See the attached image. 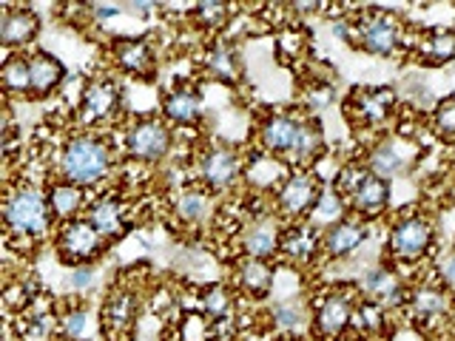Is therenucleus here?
I'll use <instances>...</instances> for the list:
<instances>
[{"mask_svg":"<svg viewBox=\"0 0 455 341\" xmlns=\"http://www.w3.org/2000/svg\"><path fill=\"white\" fill-rule=\"evenodd\" d=\"M117 174V148L106 134L75 131L57 148V179H66L83 191H103Z\"/></svg>","mask_w":455,"mask_h":341,"instance_id":"nucleus-1","label":"nucleus"},{"mask_svg":"<svg viewBox=\"0 0 455 341\" xmlns=\"http://www.w3.org/2000/svg\"><path fill=\"white\" fill-rule=\"evenodd\" d=\"M54 227L46 188L26 179L9 185L4 194V231L12 245L20 250L37 248L54 236Z\"/></svg>","mask_w":455,"mask_h":341,"instance_id":"nucleus-2","label":"nucleus"},{"mask_svg":"<svg viewBox=\"0 0 455 341\" xmlns=\"http://www.w3.org/2000/svg\"><path fill=\"white\" fill-rule=\"evenodd\" d=\"M438 242L435 217L427 210H402L390 219L384 231V262L410 276V270H419L430 262Z\"/></svg>","mask_w":455,"mask_h":341,"instance_id":"nucleus-3","label":"nucleus"},{"mask_svg":"<svg viewBox=\"0 0 455 341\" xmlns=\"http://www.w3.org/2000/svg\"><path fill=\"white\" fill-rule=\"evenodd\" d=\"M353 18H355V52L370 57H384V60H393V57L410 52L407 23L395 12L367 6L359 14H353Z\"/></svg>","mask_w":455,"mask_h":341,"instance_id":"nucleus-4","label":"nucleus"},{"mask_svg":"<svg viewBox=\"0 0 455 341\" xmlns=\"http://www.w3.org/2000/svg\"><path fill=\"white\" fill-rule=\"evenodd\" d=\"M359 302L355 284H331L310 298V336L316 341H345L353 336V313Z\"/></svg>","mask_w":455,"mask_h":341,"instance_id":"nucleus-5","label":"nucleus"},{"mask_svg":"<svg viewBox=\"0 0 455 341\" xmlns=\"http://www.w3.org/2000/svg\"><path fill=\"white\" fill-rule=\"evenodd\" d=\"M404 316L421 333H441L452 324L455 296L433 274L427 279H416L410 282Z\"/></svg>","mask_w":455,"mask_h":341,"instance_id":"nucleus-6","label":"nucleus"},{"mask_svg":"<svg viewBox=\"0 0 455 341\" xmlns=\"http://www.w3.org/2000/svg\"><path fill=\"white\" fill-rule=\"evenodd\" d=\"M196 185L213 196L236 194L245 185V154L228 142H208L196 154Z\"/></svg>","mask_w":455,"mask_h":341,"instance_id":"nucleus-7","label":"nucleus"},{"mask_svg":"<svg viewBox=\"0 0 455 341\" xmlns=\"http://www.w3.org/2000/svg\"><path fill=\"white\" fill-rule=\"evenodd\" d=\"M120 148L134 165H160L174 151V128L160 114H142L123 128Z\"/></svg>","mask_w":455,"mask_h":341,"instance_id":"nucleus-8","label":"nucleus"},{"mask_svg":"<svg viewBox=\"0 0 455 341\" xmlns=\"http://www.w3.org/2000/svg\"><path fill=\"white\" fill-rule=\"evenodd\" d=\"M123 103H125L123 85H120V80H114V75L92 77L83 85V91L77 97V106H75L77 131L103 134L106 125L120 123Z\"/></svg>","mask_w":455,"mask_h":341,"instance_id":"nucleus-9","label":"nucleus"},{"mask_svg":"<svg viewBox=\"0 0 455 341\" xmlns=\"http://www.w3.org/2000/svg\"><path fill=\"white\" fill-rule=\"evenodd\" d=\"M398 108H402V99H398L395 85H359L345 99L347 120L379 137L387 134V128L395 123Z\"/></svg>","mask_w":455,"mask_h":341,"instance_id":"nucleus-10","label":"nucleus"},{"mask_svg":"<svg viewBox=\"0 0 455 341\" xmlns=\"http://www.w3.org/2000/svg\"><path fill=\"white\" fill-rule=\"evenodd\" d=\"M52 245L60 265H66L68 270L77 267H94L103 256L108 253L111 242L97 231V227L89 219H71L54 227Z\"/></svg>","mask_w":455,"mask_h":341,"instance_id":"nucleus-11","label":"nucleus"},{"mask_svg":"<svg viewBox=\"0 0 455 341\" xmlns=\"http://www.w3.org/2000/svg\"><path fill=\"white\" fill-rule=\"evenodd\" d=\"M324 188V179L316 170H291L284 182L270 196V208L282 219V225L307 222L313 208L319 202V194Z\"/></svg>","mask_w":455,"mask_h":341,"instance_id":"nucleus-12","label":"nucleus"},{"mask_svg":"<svg viewBox=\"0 0 455 341\" xmlns=\"http://www.w3.org/2000/svg\"><path fill=\"white\" fill-rule=\"evenodd\" d=\"M355 290H359L362 298H370L376 302L379 307H384L390 316H404V307H407V293H410V279L395 270L390 262H376L364 267L359 279L353 282Z\"/></svg>","mask_w":455,"mask_h":341,"instance_id":"nucleus-13","label":"nucleus"},{"mask_svg":"<svg viewBox=\"0 0 455 341\" xmlns=\"http://www.w3.org/2000/svg\"><path fill=\"white\" fill-rule=\"evenodd\" d=\"M146 307V298L140 290L128 288V284H117L111 288L100 305V333L106 341H128L137 330V321Z\"/></svg>","mask_w":455,"mask_h":341,"instance_id":"nucleus-14","label":"nucleus"},{"mask_svg":"<svg viewBox=\"0 0 455 341\" xmlns=\"http://www.w3.org/2000/svg\"><path fill=\"white\" fill-rule=\"evenodd\" d=\"M305 114L293 111H267L256 125V148L276 156L282 163H291L296 151V142L302 137L305 128Z\"/></svg>","mask_w":455,"mask_h":341,"instance_id":"nucleus-15","label":"nucleus"},{"mask_svg":"<svg viewBox=\"0 0 455 341\" xmlns=\"http://www.w3.org/2000/svg\"><path fill=\"white\" fill-rule=\"evenodd\" d=\"M373 239V225L350 217L322 231V262H347Z\"/></svg>","mask_w":455,"mask_h":341,"instance_id":"nucleus-16","label":"nucleus"},{"mask_svg":"<svg viewBox=\"0 0 455 341\" xmlns=\"http://www.w3.org/2000/svg\"><path fill=\"white\" fill-rule=\"evenodd\" d=\"M111 63L114 68L125 77H137V80H154L156 77V52L146 37H132V35H120L111 40Z\"/></svg>","mask_w":455,"mask_h":341,"instance_id":"nucleus-17","label":"nucleus"},{"mask_svg":"<svg viewBox=\"0 0 455 341\" xmlns=\"http://www.w3.org/2000/svg\"><path fill=\"white\" fill-rule=\"evenodd\" d=\"M231 288L236 290L239 298H248V302H265V298L274 293L276 284V262H265V259H251V256H239L231 270Z\"/></svg>","mask_w":455,"mask_h":341,"instance_id":"nucleus-18","label":"nucleus"},{"mask_svg":"<svg viewBox=\"0 0 455 341\" xmlns=\"http://www.w3.org/2000/svg\"><path fill=\"white\" fill-rule=\"evenodd\" d=\"M347 205H350L353 217H359V219H364L370 225L381 222L384 217H387L390 205H393V182L373 177L367 170V174L359 179V185L350 191Z\"/></svg>","mask_w":455,"mask_h":341,"instance_id":"nucleus-19","label":"nucleus"},{"mask_svg":"<svg viewBox=\"0 0 455 341\" xmlns=\"http://www.w3.org/2000/svg\"><path fill=\"white\" fill-rule=\"evenodd\" d=\"M282 231H284V225L276 213H267L262 219L248 222L239 231V256L276 262L282 250Z\"/></svg>","mask_w":455,"mask_h":341,"instance_id":"nucleus-20","label":"nucleus"},{"mask_svg":"<svg viewBox=\"0 0 455 341\" xmlns=\"http://www.w3.org/2000/svg\"><path fill=\"white\" fill-rule=\"evenodd\" d=\"M279 259L293 267H316L322 262V231L310 222L284 225Z\"/></svg>","mask_w":455,"mask_h":341,"instance_id":"nucleus-21","label":"nucleus"},{"mask_svg":"<svg viewBox=\"0 0 455 341\" xmlns=\"http://www.w3.org/2000/svg\"><path fill=\"white\" fill-rule=\"evenodd\" d=\"M199 66H203V75L208 80H217L222 85H236V83H242V75H245L239 49H236V40H228L222 35L211 37L203 46Z\"/></svg>","mask_w":455,"mask_h":341,"instance_id":"nucleus-22","label":"nucleus"},{"mask_svg":"<svg viewBox=\"0 0 455 341\" xmlns=\"http://www.w3.org/2000/svg\"><path fill=\"white\" fill-rule=\"evenodd\" d=\"M410 54L427 68H447L455 63V26H427L412 35Z\"/></svg>","mask_w":455,"mask_h":341,"instance_id":"nucleus-23","label":"nucleus"},{"mask_svg":"<svg viewBox=\"0 0 455 341\" xmlns=\"http://www.w3.org/2000/svg\"><path fill=\"white\" fill-rule=\"evenodd\" d=\"M40 35V14L32 6H4L0 14V46L6 54H26Z\"/></svg>","mask_w":455,"mask_h":341,"instance_id":"nucleus-24","label":"nucleus"},{"mask_svg":"<svg viewBox=\"0 0 455 341\" xmlns=\"http://www.w3.org/2000/svg\"><path fill=\"white\" fill-rule=\"evenodd\" d=\"M85 219H89L108 242L123 239L128 231H132V217H128L125 199L111 194V191L92 196L89 210H85Z\"/></svg>","mask_w":455,"mask_h":341,"instance_id":"nucleus-25","label":"nucleus"},{"mask_svg":"<svg viewBox=\"0 0 455 341\" xmlns=\"http://www.w3.org/2000/svg\"><path fill=\"white\" fill-rule=\"evenodd\" d=\"M364 168L370 170L373 177H381L387 182H395L398 177L407 174L410 168V156L404 154V142L398 137L384 134L379 137L373 146H367L364 156H362Z\"/></svg>","mask_w":455,"mask_h":341,"instance_id":"nucleus-26","label":"nucleus"},{"mask_svg":"<svg viewBox=\"0 0 455 341\" xmlns=\"http://www.w3.org/2000/svg\"><path fill=\"white\" fill-rule=\"evenodd\" d=\"M171 217L185 227H203L217 217V196L203 185H185L171 199Z\"/></svg>","mask_w":455,"mask_h":341,"instance_id":"nucleus-27","label":"nucleus"},{"mask_svg":"<svg viewBox=\"0 0 455 341\" xmlns=\"http://www.w3.org/2000/svg\"><path fill=\"white\" fill-rule=\"evenodd\" d=\"M160 117L174 128H196L203 123V94L191 85H177V89H171L163 94V103H160Z\"/></svg>","mask_w":455,"mask_h":341,"instance_id":"nucleus-28","label":"nucleus"},{"mask_svg":"<svg viewBox=\"0 0 455 341\" xmlns=\"http://www.w3.org/2000/svg\"><path fill=\"white\" fill-rule=\"evenodd\" d=\"M46 199H49V210L54 225H63L71 219H83L85 210H89L92 194L77 188L66 179H49L46 182Z\"/></svg>","mask_w":455,"mask_h":341,"instance_id":"nucleus-29","label":"nucleus"},{"mask_svg":"<svg viewBox=\"0 0 455 341\" xmlns=\"http://www.w3.org/2000/svg\"><path fill=\"white\" fill-rule=\"evenodd\" d=\"M28 68H32V99H49L63 89L68 80L66 63L52 52H32L28 54Z\"/></svg>","mask_w":455,"mask_h":341,"instance_id":"nucleus-30","label":"nucleus"},{"mask_svg":"<svg viewBox=\"0 0 455 341\" xmlns=\"http://www.w3.org/2000/svg\"><path fill=\"white\" fill-rule=\"evenodd\" d=\"M239 296L231 288V282H211L196 293V310L203 313L208 321H222L236 316Z\"/></svg>","mask_w":455,"mask_h":341,"instance_id":"nucleus-31","label":"nucleus"},{"mask_svg":"<svg viewBox=\"0 0 455 341\" xmlns=\"http://www.w3.org/2000/svg\"><path fill=\"white\" fill-rule=\"evenodd\" d=\"M390 313L379 307L370 298H362L355 302V313H353V341H384V336L390 333Z\"/></svg>","mask_w":455,"mask_h":341,"instance_id":"nucleus-32","label":"nucleus"},{"mask_svg":"<svg viewBox=\"0 0 455 341\" xmlns=\"http://www.w3.org/2000/svg\"><path fill=\"white\" fill-rule=\"evenodd\" d=\"M270 324L276 327L279 336H302L305 330H310V302H276L267 310Z\"/></svg>","mask_w":455,"mask_h":341,"instance_id":"nucleus-33","label":"nucleus"},{"mask_svg":"<svg viewBox=\"0 0 455 341\" xmlns=\"http://www.w3.org/2000/svg\"><path fill=\"white\" fill-rule=\"evenodd\" d=\"M0 85L6 97H26L32 99V68H28V54H6L0 66Z\"/></svg>","mask_w":455,"mask_h":341,"instance_id":"nucleus-34","label":"nucleus"},{"mask_svg":"<svg viewBox=\"0 0 455 341\" xmlns=\"http://www.w3.org/2000/svg\"><path fill=\"white\" fill-rule=\"evenodd\" d=\"M350 217V205H347V196L345 194H339L331 182H324V188L319 194V202L316 208H313L310 213V225H316L319 231H327L331 225L341 222V219H347Z\"/></svg>","mask_w":455,"mask_h":341,"instance_id":"nucleus-35","label":"nucleus"},{"mask_svg":"<svg viewBox=\"0 0 455 341\" xmlns=\"http://www.w3.org/2000/svg\"><path fill=\"white\" fill-rule=\"evenodd\" d=\"M191 20L199 32H211L220 37L234 20V6L225 4V0H205V4H196L191 9Z\"/></svg>","mask_w":455,"mask_h":341,"instance_id":"nucleus-36","label":"nucleus"},{"mask_svg":"<svg viewBox=\"0 0 455 341\" xmlns=\"http://www.w3.org/2000/svg\"><path fill=\"white\" fill-rule=\"evenodd\" d=\"M302 114L310 120H319L322 114H327L336 106V89L331 80H307L302 89Z\"/></svg>","mask_w":455,"mask_h":341,"instance_id":"nucleus-37","label":"nucleus"},{"mask_svg":"<svg viewBox=\"0 0 455 341\" xmlns=\"http://www.w3.org/2000/svg\"><path fill=\"white\" fill-rule=\"evenodd\" d=\"M85 333H89V307L85 305H68L57 313V336L68 341H85Z\"/></svg>","mask_w":455,"mask_h":341,"instance_id":"nucleus-38","label":"nucleus"},{"mask_svg":"<svg viewBox=\"0 0 455 341\" xmlns=\"http://www.w3.org/2000/svg\"><path fill=\"white\" fill-rule=\"evenodd\" d=\"M430 131L444 139V142H455V94L438 99L435 108L430 111Z\"/></svg>","mask_w":455,"mask_h":341,"instance_id":"nucleus-39","label":"nucleus"},{"mask_svg":"<svg viewBox=\"0 0 455 341\" xmlns=\"http://www.w3.org/2000/svg\"><path fill=\"white\" fill-rule=\"evenodd\" d=\"M430 274L444 284V288L455 296V248L452 250H447L444 256H438L435 259V265H433V270Z\"/></svg>","mask_w":455,"mask_h":341,"instance_id":"nucleus-40","label":"nucleus"},{"mask_svg":"<svg viewBox=\"0 0 455 341\" xmlns=\"http://www.w3.org/2000/svg\"><path fill=\"white\" fill-rule=\"evenodd\" d=\"M123 4H85V14H89L92 20H100V23H106V20H117L120 14H123Z\"/></svg>","mask_w":455,"mask_h":341,"instance_id":"nucleus-41","label":"nucleus"},{"mask_svg":"<svg viewBox=\"0 0 455 341\" xmlns=\"http://www.w3.org/2000/svg\"><path fill=\"white\" fill-rule=\"evenodd\" d=\"M94 279H97V267H77L68 274V284L75 290H89L94 284Z\"/></svg>","mask_w":455,"mask_h":341,"instance_id":"nucleus-42","label":"nucleus"},{"mask_svg":"<svg viewBox=\"0 0 455 341\" xmlns=\"http://www.w3.org/2000/svg\"><path fill=\"white\" fill-rule=\"evenodd\" d=\"M288 9H293L296 14H313V12H322L324 4H316V0H310V4H305V0H296V4H291Z\"/></svg>","mask_w":455,"mask_h":341,"instance_id":"nucleus-43","label":"nucleus"},{"mask_svg":"<svg viewBox=\"0 0 455 341\" xmlns=\"http://www.w3.org/2000/svg\"><path fill=\"white\" fill-rule=\"evenodd\" d=\"M125 9H134V14H140V18H148L151 9H160L156 4H128Z\"/></svg>","mask_w":455,"mask_h":341,"instance_id":"nucleus-44","label":"nucleus"},{"mask_svg":"<svg viewBox=\"0 0 455 341\" xmlns=\"http://www.w3.org/2000/svg\"><path fill=\"white\" fill-rule=\"evenodd\" d=\"M274 341H305L302 336H276Z\"/></svg>","mask_w":455,"mask_h":341,"instance_id":"nucleus-45","label":"nucleus"},{"mask_svg":"<svg viewBox=\"0 0 455 341\" xmlns=\"http://www.w3.org/2000/svg\"><path fill=\"white\" fill-rule=\"evenodd\" d=\"M52 341H68V338H63V336H54Z\"/></svg>","mask_w":455,"mask_h":341,"instance_id":"nucleus-46","label":"nucleus"},{"mask_svg":"<svg viewBox=\"0 0 455 341\" xmlns=\"http://www.w3.org/2000/svg\"><path fill=\"white\" fill-rule=\"evenodd\" d=\"M452 9H455V4H452Z\"/></svg>","mask_w":455,"mask_h":341,"instance_id":"nucleus-47","label":"nucleus"}]
</instances>
